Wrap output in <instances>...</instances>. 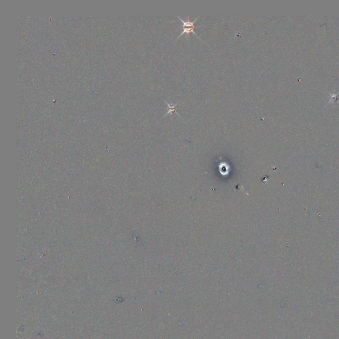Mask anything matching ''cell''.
Returning a JSON list of instances; mask_svg holds the SVG:
<instances>
[{
    "instance_id": "6da1fadb",
    "label": "cell",
    "mask_w": 339,
    "mask_h": 339,
    "mask_svg": "<svg viewBox=\"0 0 339 339\" xmlns=\"http://www.w3.org/2000/svg\"><path fill=\"white\" fill-rule=\"evenodd\" d=\"M164 102H165V104H166V105H167V107H168V108L167 112H166V114L164 115V117L166 116L167 115H168V114H172V113H173V112H176V114H177V115H178L180 116V115H179L178 113H177V112L176 111V107H177V104H172V103L170 104V103H168V102H166V101H164Z\"/></svg>"
}]
</instances>
